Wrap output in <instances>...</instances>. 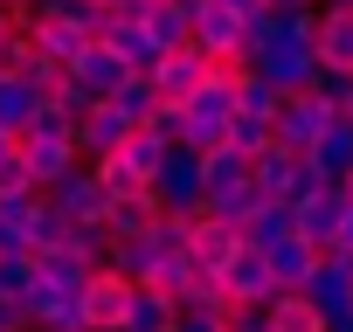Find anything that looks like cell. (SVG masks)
<instances>
[{"label": "cell", "mask_w": 353, "mask_h": 332, "mask_svg": "<svg viewBox=\"0 0 353 332\" xmlns=\"http://www.w3.org/2000/svg\"><path fill=\"white\" fill-rule=\"evenodd\" d=\"M346 208H353V174H346Z\"/></svg>", "instance_id": "43"}, {"label": "cell", "mask_w": 353, "mask_h": 332, "mask_svg": "<svg viewBox=\"0 0 353 332\" xmlns=\"http://www.w3.org/2000/svg\"><path fill=\"white\" fill-rule=\"evenodd\" d=\"M222 325H229V332H270V311H263V304H229Z\"/></svg>", "instance_id": "34"}, {"label": "cell", "mask_w": 353, "mask_h": 332, "mask_svg": "<svg viewBox=\"0 0 353 332\" xmlns=\"http://www.w3.org/2000/svg\"><path fill=\"white\" fill-rule=\"evenodd\" d=\"M145 194L159 201V215H166V222H194V215L208 208V187H201V159L173 145V152H166V166H159V174L145 180Z\"/></svg>", "instance_id": "2"}, {"label": "cell", "mask_w": 353, "mask_h": 332, "mask_svg": "<svg viewBox=\"0 0 353 332\" xmlns=\"http://www.w3.org/2000/svg\"><path fill=\"white\" fill-rule=\"evenodd\" d=\"M263 263H270V277H277V291H305L312 284V270H319V249L312 242H277V249H263Z\"/></svg>", "instance_id": "21"}, {"label": "cell", "mask_w": 353, "mask_h": 332, "mask_svg": "<svg viewBox=\"0 0 353 332\" xmlns=\"http://www.w3.org/2000/svg\"><path fill=\"white\" fill-rule=\"evenodd\" d=\"M83 263L70 256V249H49V256H35V284H49V291H83Z\"/></svg>", "instance_id": "31"}, {"label": "cell", "mask_w": 353, "mask_h": 332, "mask_svg": "<svg viewBox=\"0 0 353 332\" xmlns=\"http://www.w3.org/2000/svg\"><path fill=\"white\" fill-rule=\"evenodd\" d=\"M8 166H14V138H8V132H0V174H8Z\"/></svg>", "instance_id": "39"}, {"label": "cell", "mask_w": 353, "mask_h": 332, "mask_svg": "<svg viewBox=\"0 0 353 332\" xmlns=\"http://www.w3.org/2000/svg\"><path fill=\"white\" fill-rule=\"evenodd\" d=\"M35 298V256H0V304H28Z\"/></svg>", "instance_id": "32"}, {"label": "cell", "mask_w": 353, "mask_h": 332, "mask_svg": "<svg viewBox=\"0 0 353 332\" xmlns=\"http://www.w3.org/2000/svg\"><path fill=\"white\" fill-rule=\"evenodd\" d=\"M236 249H243V229H229V222H215V215H194V222H188V256H194L201 277H222V270L236 263Z\"/></svg>", "instance_id": "10"}, {"label": "cell", "mask_w": 353, "mask_h": 332, "mask_svg": "<svg viewBox=\"0 0 353 332\" xmlns=\"http://www.w3.org/2000/svg\"><path fill=\"white\" fill-rule=\"evenodd\" d=\"M152 222H159V201H152V194H125V201H111L104 236H111V242H139Z\"/></svg>", "instance_id": "22"}, {"label": "cell", "mask_w": 353, "mask_h": 332, "mask_svg": "<svg viewBox=\"0 0 353 332\" xmlns=\"http://www.w3.org/2000/svg\"><path fill=\"white\" fill-rule=\"evenodd\" d=\"M104 263H111V270H118L125 284H152L166 256H159V249H152V242L139 236V242H111V256H104Z\"/></svg>", "instance_id": "28"}, {"label": "cell", "mask_w": 353, "mask_h": 332, "mask_svg": "<svg viewBox=\"0 0 353 332\" xmlns=\"http://www.w3.org/2000/svg\"><path fill=\"white\" fill-rule=\"evenodd\" d=\"M21 35H28V42H35L49 63H63V70H70V63H77V56L97 42V14H90V8H77V14H35Z\"/></svg>", "instance_id": "5"}, {"label": "cell", "mask_w": 353, "mask_h": 332, "mask_svg": "<svg viewBox=\"0 0 353 332\" xmlns=\"http://www.w3.org/2000/svg\"><path fill=\"white\" fill-rule=\"evenodd\" d=\"M332 118H339V111H325L312 90H305V97H284V104H277V118H270V145H277V152H291V159H312V145L332 132Z\"/></svg>", "instance_id": "3"}, {"label": "cell", "mask_w": 353, "mask_h": 332, "mask_svg": "<svg viewBox=\"0 0 353 332\" xmlns=\"http://www.w3.org/2000/svg\"><path fill=\"white\" fill-rule=\"evenodd\" d=\"M125 138H132V125H125L111 104H90V118L77 125V159H83V166H90V159H111Z\"/></svg>", "instance_id": "17"}, {"label": "cell", "mask_w": 353, "mask_h": 332, "mask_svg": "<svg viewBox=\"0 0 353 332\" xmlns=\"http://www.w3.org/2000/svg\"><path fill=\"white\" fill-rule=\"evenodd\" d=\"M145 35L159 56L173 49H194V21H188V0H159V8H145Z\"/></svg>", "instance_id": "19"}, {"label": "cell", "mask_w": 353, "mask_h": 332, "mask_svg": "<svg viewBox=\"0 0 353 332\" xmlns=\"http://www.w3.org/2000/svg\"><path fill=\"white\" fill-rule=\"evenodd\" d=\"M215 8H229L236 21H256V14H263V0H215Z\"/></svg>", "instance_id": "36"}, {"label": "cell", "mask_w": 353, "mask_h": 332, "mask_svg": "<svg viewBox=\"0 0 353 332\" xmlns=\"http://www.w3.org/2000/svg\"><path fill=\"white\" fill-rule=\"evenodd\" d=\"M215 284H222V298H229V304H270V298H277V277H270L263 249H250V242L236 249V263H229Z\"/></svg>", "instance_id": "12"}, {"label": "cell", "mask_w": 353, "mask_h": 332, "mask_svg": "<svg viewBox=\"0 0 353 332\" xmlns=\"http://www.w3.org/2000/svg\"><path fill=\"white\" fill-rule=\"evenodd\" d=\"M145 83L159 90V104H188V97L208 83V63H201L194 49H173V56H159V63L145 70Z\"/></svg>", "instance_id": "14"}, {"label": "cell", "mask_w": 353, "mask_h": 332, "mask_svg": "<svg viewBox=\"0 0 353 332\" xmlns=\"http://www.w3.org/2000/svg\"><path fill=\"white\" fill-rule=\"evenodd\" d=\"M70 229H104V215H111V194L97 187V174H90V166H77V174H63L49 194H42Z\"/></svg>", "instance_id": "6"}, {"label": "cell", "mask_w": 353, "mask_h": 332, "mask_svg": "<svg viewBox=\"0 0 353 332\" xmlns=\"http://www.w3.org/2000/svg\"><path fill=\"white\" fill-rule=\"evenodd\" d=\"M14 159H21V174L35 180V194H49L63 174H77V166H83V159H77V132H70L49 104H42V118L14 138Z\"/></svg>", "instance_id": "1"}, {"label": "cell", "mask_w": 353, "mask_h": 332, "mask_svg": "<svg viewBox=\"0 0 353 332\" xmlns=\"http://www.w3.org/2000/svg\"><path fill=\"white\" fill-rule=\"evenodd\" d=\"M173 318H181L173 298H159L152 284H139L132 291V311H125V332H173Z\"/></svg>", "instance_id": "26"}, {"label": "cell", "mask_w": 353, "mask_h": 332, "mask_svg": "<svg viewBox=\"0 0 353 332\" xmlns=\"http://www.w3.org/2000/svg\"><path fill=\"white\" fill-rule=\"evenodd\" d=\"M312 97L325 104V111H353V70H319V83H312Z\"/></svg>", "instance_id": "33"}, {"label": "cell", "mask_w": 353, "mask_h": 332, "mask_svg": "<svg viewBox=\"0 0 353 332\" xmlns=\"http://www.w3.org/2000/svg\"><path fill=\"white\" fill-rule=\"evenodd\" d=\"M125 76H132V70H125V63H118V56H111L104 42H90V49H83V56L70 63V83H77V90H83L90 104H111V97L125 90Z\"/></svg>", "instance_id": "13"}, {"label": "cell", "mask_w": 353, "mask_h": 332, "mask_svg": "<svg viewBox=\"0 0 353 332\" xmlns=\"http://www.w3.org/2000/svg\"><path fill=\"white\" fill-rule=\"evenodd\" d=\"M312 56H319V70H353V14H332V8H319Z\"/></svg>", "instance_id": "20"}, {"label": "cell", "mask_w": 353, "mask_h": 332, "mask_svg": "<svg viewBox=\"0 0 353 332\" xmlns=\"http://www.w3.org/2000/svg\"><path fill=\"white\" fill-rule=\"evenodd\" d=\"M229 97H236V118H250V125H270V118H277V104H284V97H277V90H270L256 70H243Z\"/></svg>", "instance_id": "27"}, {"label": "cell", "mask_w": 353, "mask_h": 332, "mask_svg": "<svg viewBox=\"0 0 353 332\" xmlns=\"http://www.w3.org/2000/svg\"><path fill=\"white\" fill-rule=\"evenodd\" d=\"M250 180H256V194H263L270 208H298V201H312V194L325 187L305 159H291V152H277V145H270L263 159H250Z\"/></svg>", "instance_id": "4"}, {"label": "cell", "mask_w": 353, "mask_h": 332, "mask_svg": "<svg viewBox=\"0 0 353 332\" xmlns=\"http://www.w3.org/2000/svg\"><path fill=\"white\" fill-rule=\"evenodd\" d=\"M319 8H332V14H353V0H319Z\"/></svg>", "instance_id": "42"}, {"label": "cell", "mask_w": 353, "mask_h": 332, "mask_svg": "<svg viewBox=\"0 0 353 332\" xmlns=\"http://www.w3.org/2000/svg\"><path fill=\"white\" fill-rule=\"evenodd\" d=\"M305 298L319 304V318L353 311V249H325L319 270H312V284H305Z\"/></svg>", "instance_id": "11"}, {"label": "cell", "mask_w": 353, "mask_h": 332, "mask_svg": "<svg viewBox=\"0 0 353 332\" xmlns=\"http://www.w3.org/2000/svg\"><path fill=\"white\" fill-rule=\"evenodd\" d=\"M291 229H298V242H312L319 256L339 249V229H346V187H319L312 201H298V208H291Z\"/></svg>", "instance_id": "8"}, {"label": "cell", "mask_w": 353, "mask_h": 332, "mask_svg": "<svg viewBox=\"0 0 353 332\" xmlns=\"http://www.w3.org/2000/svg\"><path fill=\"white\" fill-rule=\"evenodd\" d=\"M21 311H28V332H90V325H83V291H49V284H35V298H28Z\"/></svg>", "instance_id": "15"}, {"label": "cell", "mask_w": 353, "mask_h": 332, "mask_svg": "<svg viewBox=\"0 0 353 332\" xmlns=\"http://www.w3.org/2000/svg\"><path fill=\"white\" fill-rule=\"evenodd\" d=\"M83 8H90V14H118V8H125V0H83Z\"/></svg>", "instance_id": "40"}, {"label": "cell", "mask_w": 353, "mask_h": 332, "mask_svg": "<svg viewBox=\"0 0 353 332\" xmlns=\"http://www.w3.org/2000/svg\"><path fill=\"white\" fill-rule=\"evenodd\" d=\"M263 311H270V332H325V318H319V304L305 291H277Z\"/></svg>", "instance_id": "24"}, {"label": "cell", "mask_w": 353, "mask_h": 332, "mask_svg": "<svg viewBox=\"0 0 353 332\" xmlns=\"http://www.w3.org/2000/svg\"><path fill=\"white\" fill-rule=\"evenodd\" d=\"M339 249H353V208H346V229H339Z\"/></svg>", "instance_id": "41"}, {"label": "cell", "mask_w": 353, "mask_h": 332, "mask_svg": "<svg viewBox=\"0 0 353 332\" xmlns=\"http://www.w3.org/2000/svg\"><path fill=\"white\" fill-rule=\"evenodd\" d=\"M222 318H229V311H222ZM222 318H215V311H181V318H173V332H229Z\"/></svg>", "instance_id": "35"}, {"label": "cell", "mask_w": 353, "mask_h": 332, "mask_svg": "<svg viewBox=\"0 0 353 332\" xmlns=\"http://www.w3.org/2000/svg\"><path fill=\"white\" fill-rule=\"evenodd\" d=\"M166 152H173V145H166L152 125H145V132H132V138L118 145V159H125V174H132V180H152L159 166H166Z\"/></svg>", "instance_id": "25"}, {"label": "cell", "mask_w": 353, "mask_h": 332, "mask_svg": "<svg viewBox=\"0 0 353 332\" xmlns=\"http://www.w3.org/2000/svg\"><path fill=\"white\" fill-rule=\"evenodd\" d=\"M291 236H298V229H291V208H270V201L243 222V242H250V249H277V242H291Z\"/></svg>", "instance_id": "30"}, {"label": "cell", "mask_w": 353, "mask_h": 332, "mask_svg": "<svg viewBox=\"0 0 353 332\" xmlns=\"http://www.w3.org/2000/svg\"><path fill=\"white\" fill-rule=\"evenodd\" d=\"M346 118H353V111H346Z\"/></svg>", "instance_id": "44"}, {"label": "cell", "mask_w": 353, "mask_h": 332, "mask_svg": "<svg viewBox=\"0 0 353 332\" xmlns=\"http://www.w3.org/2000/svg\"><path fill=\"white\" fill-rule=\"evenodd\" d=\"M250 70H256V76H263V83H270L277 97H305V90L319 83V56H312V49H291V42L263 49V56H256Z\"/></svg>", "instance_id": "9"}, {"label": "cell", "mask_w": 353, "mask_h": 332, "mask_svg": "<svg viewBox=\"0 0 353 332\" xmlns=\"http://www.w3.org/2000/svg\"><path fill=\"white\" fill-rule=\"evenodd\" d=\"M111 111H118L132 132H145V125H152V111H159V90H152L145 76H125V90L111 97Z\"/></svg>", "instance_id": "29"}, {"label": "cell", "mask_w": 353, "mask_h": 332, "mask_svg": "<svg viewBox=\"0 0 353 332\" xmlns=\"http://www.w3.org/2000/svg\"><path fill=\"white\" fill-rule=\"evenodd\" d=\"M0 332H28V311H14V304H0Z\"/></svg>", "instance_id": "37"}, {"label": "cell", "mask_w": 353, "mask_h": 332, "mask_svg": "<svg viewBox=\"0 0 353 332\" xmlns=\"http://www.w3.org/2000/svg\"><path fill=\"white\" fill-rule=\"evenodd\" d=\"M270 14H298V8H319V0H263Z\"/></svg>", "instance_id": "38"}, {"label": "cell", "mask_w": 353, "mask_h": 332, "mask_svg": "<svg viewBox=\"0 0 353 332\" xmlns=\"http://www.w3.org/2000/svg\"><path fill=\"white\" fill-rule=\"evenodd\" d=\"M312 174L325 180V187H346V174H353V118H332V132L312 145Z\"/></svg>", "instance_id": "18"}, {"label": "cell", "mask_w": 353, "mask_h": 332, "mask_svg": "<svg viewBox=\"0 0 353 332\" xmlns=\"http://www.w3.org/2000/svg\"><path fill=\"white\" fill-rule=\"evenodd\" d=\"M42 104H49V97H35L28 83H14L8 70H0V132H8V138H21V132L42 118Z\"/></svg>", "instance_id": "23"}, {"label": "cell", "mask_w": 353, "mask_h": 332, "mask_svg": "<svg viewBox=\"0 0 353 332\" xmlns=\"http://www.w3.org/2000/svg\"><path fill=\"white\" fill-rule=\"evenodd\" d=\"M132 291H139V284H125L111 263H97V270L83 277V325H90V332H125Z\"/></svg>", "instance_id": "7"}, {"label": "cell", "mask_w": 353, "mask_h": 332, "mask_svg": "<svg viewBox=\"0 0 353 332\" xmlns=\"http://www.w3.org/2000/svg\"><path fill=\"white\" fill-rule=\"evenodd\" d=\"M8 76H14V83H28L35 97H56V90L70 83V70H63V63H49V56H42V49L28 42V35H21V42L8 49Z\"/></svg>", "instance_id": "16"}]
</instances>
